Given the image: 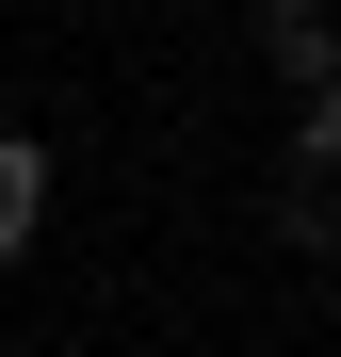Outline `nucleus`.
<instances>
[{"label": "nucleus", "mask_w": 341, "mask_h": 357, "mask_svg": "<svg viewBox=\"0 0 341 357\" xmlns=\"http://www.w3.org/2000/svg\"><path fill=\"white\" fill-rule=\"evenodd\" d=\"M293 162H341V82H309V114H293Z\"/></svg>", "instance_id": "nucleus-3"}, {"label": "nucleus", "mask_w": 341, "mask_h": 357, "mask_svg": "<svg viewBox=\"0 0 341 357\" xmlns=\"http://www.w3.org/2000/svg\"><path fill=\"white\" fill-rule=\"evenodd\" d=\"M33 227H49V162H33L17 130H0V260H17V244H33Z\"/></svg>", "instance_id": "nucleus-2"}, {"label": "nucleus", "mask_w": 341, "mask_h": 357, "mask_svg": "<svg viewBox=\"0 0 341 357\" xmlns=\"http://www.w3.org/2000/svg\"><path fill=\"white\" fill-rule=\"evenodd\" d=\"M260 66L293 82V98H309V82H341V17H325V0H276V17H260Z\"/></svg>", "instance_id": "nucleus-1"}]
</instances>
